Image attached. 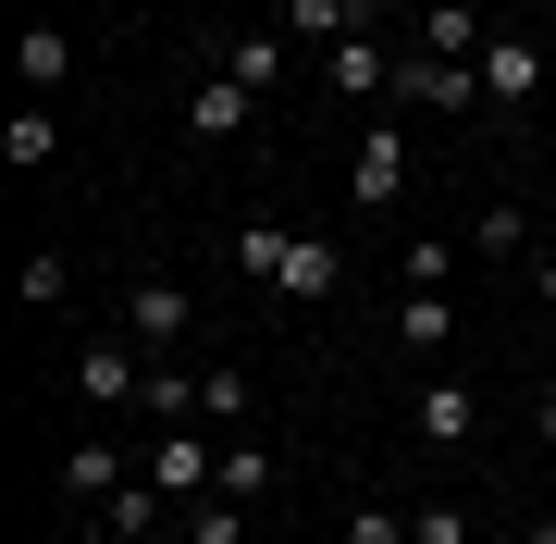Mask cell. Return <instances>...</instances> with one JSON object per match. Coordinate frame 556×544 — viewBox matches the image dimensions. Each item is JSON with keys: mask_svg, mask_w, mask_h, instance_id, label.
I'll use <instances>...</instances> for the list:
<instances>
[{"mask_svg": "<svg viewBox=\"0 0 556 544\" xmlns=\"http://www.w3.org/2000/svg\"><path fill=\"white\" fill-rule=\"evenodd\" d=\"M186 532H199V544H248V507H236V495H199V507H186Z\"/></svg>", "mask_w": 556, "mask_h": 544, "instance_id": "obj_22", "label": "cell"}, {"mask_svg": "<svg viewBox=\"0 0 556 544\" xmlns=\"http://www.w3.org/2000/svg\"><path fill=\"white\" fill-rule=\"evenodd\" d=\"M532 298H544V309H556V248H544V261H532Z\"/></svg>", "mask_w": 556, "mask_h": 544, "instance_id": "obj_27", "label": "cell"}, {"mask_svg": "<svg viewBox=\"0 0 556 544\" xmlns=\"http://www.w3.org/2000/svg\"><path fill=\"white\" fill-rule=\"evenodd\" d=\"M408 544H482V532L457 520V507H420V520H408Z\"/></svg>", "mask_w": 556, "mask_h": 544, "instance_id": "obj_26", "label": "cell"}, {"mask_svg": "<svg viewBox=\"0 0 556 544\" xmlns=\"http://www.w3.org/2000/svg\"><path fill=\"white\" fill-rule=\"evenodd\" d=\"M161 520H174V495H161L149 470H137V483H124V495H100V544H149Z\"/></svg>", "mask_w": 556, "mask_h": 544, "instance_id": "obj_9", "label": "cell"}, {"mask_svg": "<svg viewBox=\"0 0 556 544\" xmlns=\"http://www.w3.org/2000/svg\"><path fill=\"white\" fill-rule=\"evenodd\" d=\"M285 50H298L285 25H273V38H236V50H223V75H236V87H285Z\"/></svg>", "mask_w": 556, "mask_h": 544, "instance_id": "obj_18", "label": "cell"}, {"mask_svg": "<svg viewBox=\"0 0 556 544\" xmlns=\"http://www.w3.org/2000/svg\"><path fill=\"white\" fill-rule=\"evenodd\" d=\"M273 470H285V458H273V445H248V433H236V445H223V495H236V507H248V495H273Z\"/></svg>", "mask_w": 556, "mask_h": 544, "instance_id": "obj_19", "label": "cell"}, {"mask_svg": "<svg viewBox=\"0 0 556 544\" xmlns=\"http://www.w3.org/2000/svg\"><path fill=\"white\" fill-rule=\"evenodd\" d=\"M334 284H346V261H334L321 236H298V248L273 261V298H334Z\"/></svg>", "mask_w": 556, "mask_h": 544, "instance_id": "obj_11", "label": "cell"}, {"mask_svg": "<svg viewBox=\"0 0 556 544\" xmlns=\"http://www.w3.org/2000/svg\"><path fill=\"white\" fill-rule=\"evenodd\" d=\"M532 433H544V445H556V383H544V396H532Z\"/></svg>", "mask_w": 556, "mask_h": 544, "instance_id": "obj_28", "label": "cell"}, {"mask_svg": "<svg viewBox=\"0 0 556 544\" xmlns=\"http://www.w3.org/2000/svg\"><path fill=\"white\" fill-rule=\"evenodd\" d=\"M396 186H408V112H371V137H358V162H346V199L396 211Z\"/></svg>", "mask_w": 556, "mask_h": 544, "instance_id": "obj_3", "label": "cell"}, {"mask_svg": "<svg viewBox=\"0 0 556 544\" xmlns=\"http://www.w3.org/2000/svg\"><path fill=\"white\" fill-rule=\"evenodd\" d=\"M482 544H556V520H544V532H482Z\"/></svg>", "mask_w": 556, "mask_h": 544, "instance_id": "obj_29", "label": "cell"}, {"mask_svg": "<svg viewBox=\"0 0 556 544\" xmlns=\"http://www.w3.org/2000/svg\"><path fill=\"white\" fill-rule=\"evenodd\" d=\"M470 248H482V261H519V248H532V211H519V199H482Z\"/></svg>", "mask_w": 556, "mask_h": 544, "instance_id": "obj_17", "label": "cell"}, {"mask_svg": "<svg viewBox=\"0 0 556 544\" xmlns=\"http://www.w3.org/2000/svg\"><path fill=\"white\" fill-rule=\"evenodd\" d=\"M470 100H482V62H445V50H408L396 62V112L445 124V112H470Z\"/></svg>", "mask_w": 556, "mask_h": 544, "instance_id": "obj_2", "label": "cell"}, {"mask_svg": "<svg viewBox=\"0 0 556 544\" xmlns=\"http://www.w3.org/2000/svg\"><path fill=\"white\" fill-rule=\"evenodd\" d=\"M248 112H260V87H236V75H211L199 100H186V124H199V137H248Z\"/></svg>", "mask_w": 556, "mask_h": 544, "instance_id": "obj_15", "label": "cell"}, {"mask_svg": "<svg viewBox=\"0 0 556 544\" xmlns=\"http://www.w3.org/2000/svg\"><path fill=\"white\" fill-rule=\"evenodd\" d=\"M420 50H445V62H482V25L457 13V0H433V13H420Z\"/></svg>", "mask_w": 556, "mask_h": 544, "instance_id": "obj_21", "label": "cell"}, {"mask_svg": "<svg viewBox=\"0 0 556 544\" xmlns=\"http://www.w3.org/2000/svg\"><path fill=\"white\" fill-rule=\"evenodd\" d=\"M346 544H408V520L396 507H346Z\"/></svg>", "mask_w": 556, "mask_h": 544, "instance_id": "obj_25", "label": "cell"}, {"mask_svg": "<svg viewBox=\"0 0 556 544\" xmlns=\"http://www.w3.org/2000/svg\"><path fill=\"white\" fill-rule=\"evenodd\" d=\"M544 334H556V309H544Z\"/></svg>", "mask_w": 556, "mask_h": 544, "instance_id": "obj_30", "label": "cell"}, {"mask_svg": "<svg viewBox=\"0 0 556 544\" xmlns=\"http://www.w3.org/2000/svg\"><path fill=\"white\" fill-rule=\"evenodd\" d=\"M13 75H25V100H50V87L75 75V38H62V25H25V50H13Z\"/></svg>", "mask_w": 556, "mask_h": 544, "instance_id": "obj_13", "label": "cell"}, {"mask_svg": "<svg viewBox=\"0 0 556 544\" xmlns=\"http://www.w3.org/2000/svg\"><path fill=\"white\" fill-rule=\"evenodd\" d=\"M137 408H149V421H199V408H211V371H199V383H186V371H149Z\"/></svg>", "mask_w": 556, "mask_h": 544, "instance_id": "obj_16", "label": "cell"}, {"mask_svg": "<svg viewBox=\"0 0 556 544\" xmlns=\"http://www.w3.org/2000/svg\"><path fill=\"white\" fill-rule=\"evenodd\" d=\"M470 433H482V396L457 371H433V383H420V445H470Z\"/></svg>", "mask_w": 556, "mask_h": 544, "instance_id": "obj_7", "label": "cell"}, {"mask_svg": "<svg viewBox=\"0 0 556 544\" xmlns=\"http://www.w3.org/2000/svg\"><path fill=\"white\" fill-rule=\"evenodd\" d=\"M358 25H371V0H285V38L298 50H346Z\"/></svg>", "mask_w": 556, "mask_h": 544, "instance_id": "obj_10", "label": "cell"}, {"mask_svg": "<svg viewBox=\"0 0 556 544\" xmlns=\"http://www.w3.org/2000/svg\"><path fill=\"white\" fill-rule=\"evenodd\" d=\"M482 100H495V112H532L544 100V50L532 38H482Z\"/></svg>", "mask_w": 556, "mask_h": 544, "instance_id": "obj_5", "label": "cell"}, {"mask_svg": "<svg viewBox=\"0 0 556 544\" xmlns=\"http://www.w3.org/2000/svg\"><path fill=\"white\" fill-rule=\"evenodd\" d=\"M396 334L420 346V359H445V346H457V309H445V284H408V298H396Z\"/></svg>", "mask_w": 556, "mask_h": 544, "instance_id": "obj_12", "label": "cell"}, {"mask_svg": "<svg viewBox=\"0 0 556 544\" xmlns=\"http://www.w3.org/2000/svg\"><path fill=\"white\" fill-rule=\"evenodd\" d=\"M149 483L174 495V507H199V495H223V445H211V421H161V445H149Z\"/></svg>", "mask_w": 556, "mask_h": 544, "instance_id": "obj_1", "label": "cell"}, {"mask_svg": "<svg viewBox=\"0 0 556 544\" xmlns=\"http://www.w3.org/2000/svg\"><path fill=\"white\" fill-rule=\"evenodd\" d=\"M285 248H298L285 223H248V236H236V273H260V284H273V261H285Z\"/></svg>", "mask_w": 556, "mask_h": 544, "instance_id": "obj_23", "label": "cell"}, {"mask_svg": "<svg viewBox=\"0 0 556 544\" xmlns=\"http://www.w3.org/2000/svg\"><path fill=\"white\" fill-rule=\"evenodd\" d=\"M62 495H75V507H100V495H124V445H100V433H87L75 458H62Z\"/></svg>", "mask_w": 556, "mask_h": 544, "instance_id": "obj_14", "label": "cell"}, {"mask_svg": "<svg viewBox=\"0 0 556 544\" xmlns=\"http://www.w3.org/2000/svg\"><path fill=\"white\" fill-rule=\"evenodd\" d=\"M321 87H334V100H396V62H383L371 25H358L346 50H321Z\"/></svg>", "mask_w": 556, "mask_h": 544, "instance_id": "obj_6", "label": "cell"}, {"mask_svg": "<svg viewBox=\"0 0 556 544\" xmlns=\"http://www.w3.org/2000/svg\"><path fill=\"white\" fill-rule=\"evenodd\" d=\"M186 322H199V298H186L174 273H137V284H124V334H137V346H174Z\"/></svg>", "mask_w": 556, "mask_h": 544, "instance_id": "obj_4", "label": "cell"}, {"mask_svg": "<svg viewBox=\"0 0 556 544\" xmlns=\"http://www.w3.org/2000/svg\"><path fill=\"white\" fill-rule=\"evenodd\" d=\"M199 421H211V433H236V421H248V371H211V408H199Z\"/></svg>", "mask_w": 556, "mask_h": 544, "instance_id": "obj_24", "label": "cell"}, {"mask_svg": "<svg viewBox=\"0 0 556 544\" xmlns=\"http://www.w3.org/2000/svg\"><path fill=\"white\" fill-rule=\"evenodd\" d=\"M137 383H149V371L124 359V334H100V346H75V396H87V408H124V396H137Z\"/></svg>", "mask_w": 556, "mask_h": 544, "instance_id": "obj_8", "label": "cell"}, {"mask_svg": "<svg viewBox=\"0 0 556 544\" xmlns=\"http://www.w3.org/2000/svg\"><path fill=\"white\" fill-rule=\"evenodd\" d=\"M0 149H13V174H38V162H50V149H62V124H50L38 100H25L13 124H0Z\"/></svg>", "mask_w": 556, "mask_h": 544, "instance_id": "obj_20", "label": "cell"}]
</instances>
